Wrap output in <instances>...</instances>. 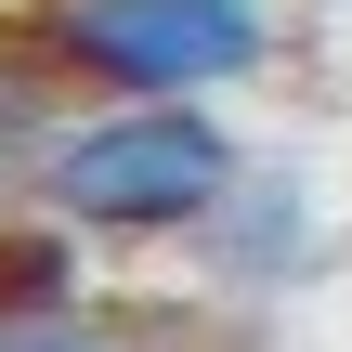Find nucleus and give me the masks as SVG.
Masks as SVG:
<instances>
[{"instance_id": "f257e3e1", "label": "nucleus", "mask_w": 352, "mask_h": 352, "mask_svg": "<svg viewBox=\"0 0 352 352\" xmlns=\"http://www.w3.org/2000/svg\"><path fill=\"white\" fill-rule=\"evenodd\" d=\"M248 144L222 131V104H78V131L39 170V209L78 248H196Z\"/></svg>"}, {"instance_id": "f03ea898", "label": "nucleus", "mask_w": 352, "mask_h": 352, "mask_svg": "<svg viewBox=\"0 0 352 352\" xmlns=\"http://www.w3.org/2000/svg\"><path fill=\"white\" fill-rule=\"evenodd\" d=\"M26 26L91 104H222L274 65V0H39Z\"/></svg>"}, {"instance_id": "7ed1b4c3", "label": "nucleus", "mask_w": 352, "mask_h": 352, "mask_svg": "<svg viewBox=\"0 0 352 352\" xmlns=\"http://www.w3.org/2000/svg\"><path fill=\"white\" fill-rule=\"evenodd\" d=\"M196 261H209L222 300H287V287L327 261V196H314V170L248 157V170L222 183V209L196 222Z\"/></svg>"}, {"instance_id": "20e7f679", "label": "nucleus", "mask_w": 352, "mask_h": 352, "mask_svg": "<svg viewBox=\"0 0 352 352\" xmlns=\"http://www.w3.org/2000/svg\"><path fill=\"white\" fill-rule=\"evenodd\" d=\"M78 104H91V91H78V78L52 65V39L13 13V26H0V209H39V170H52V144L78 131Z\"/></svg>"}, {"instance_id": "39448f33", "label": "nucleus", "mask_w": 352, "mask_h": 352, "mask_svg": "<svg viewBox=\"0 0 352 352\" xmlns=\"http://www.w3.org/2000/svg\"><path fill=\"white\" fill-rule=\"evenodd\" d=\"M0 352H144V340L78 287V300H52V314H13V327H0Z\"/></svg>"}]
</instances>
